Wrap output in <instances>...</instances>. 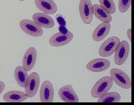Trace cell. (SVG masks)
<instances>
[{"label": "cell", "mask_w": 134, "mask_h": 105, "mask_svg": "<svg viewBox=\"0 0 134 105\" xmlns=\"http://www.w3.org/2000/svg\"><path fill=\"white\" fill-rule=\"evenodd\" d=\"M113 81L109 76H104L98 80L94 84L91 90L92 96L95 98H99L107 93L111 88Z\"/></svg>", "instance_id": "obj_1"}, {"label": "cell", "mask_w": 134, "mask_h": 105, "mask_svg": "<svg viewBox=\"0 0 134 105\" xmlns=\"http://www.w3.org/2000/svg\"><path fill=\"white\" fill-rule=\"evenodd\" d=\"M110 75L112 80L119 86L125 89L131 88V80L122 70L117 68H113L110 70Z\"/></svg>", "instance_id": "obj_2"}, {"label": "cell", "mask_w": 134, "mask_h": 105, "mask_svg": "<svg viewBox=\"0 0 134 105\" xmlns=\"http://www.w3.org/2000/svg\"><path fill=\"white\" fill-rule=\"evenodd\" d=\"M129 50V45L127 41L123 40L118 43L114 52V61L116 65H121L125 63L128 58Z\"/></svg>", "instance_id": "obj_3"}, {"label": "cell", "mask_w": 134, "mask_h": 105, "mask_svg": "<svg viewBox=\"0 0 134 105\" xmlns=\"http://www.w3.org/2000/svg\"><path fill=\"white\" fill-rule=\"evenodd\" d=\"M40 83V78L38 74L33 72L28 76L25 84V93L30 98L35 96L38 90Z\"/></svg>", "instance_id": "obj_4"}, {"label": "cell", "mask_w": 134, "mask_h": 105, "mask_svg": "<svg viewBox=\"0 0 134 105\" xmlns=\"http://www.w3.org/2000/svg\"><path fill=\"white\" fill-rule=\"evenodd\" d=\"M80 15L83 22L89 24L93 18V9L91 0H81L79 5Z\"/></svg>", "instance_id": "obj_5"}, {"label": "cell", "mask_w": 134, "mask_h": 105, "mask_svg": "<svg viewBox=\"0 0 134 105\" xmlns=\"http://www.w3.org/2000/svg\"><path fill=\"white\" fill-rule=\"evenodd\" d=\"M22 30L27 34L35 37L42 36L43 33L42 27L34 21L28 19H24L19 23Z\"/></svg>", "instance_id": "obj_6"}, {"label": "cell", "mask_w": 134, "mask_h": 105, "mask_svg": "<svg viewBox=\"0 0 134 105\" xmlns=\"http://www.w3.org/2000/svg\"><path fill=\"white\" fill-rule=\"evenodd\" d=\"M120 41L119 38L115 36L111 37L107 39L99 48V55L103 57H107L112 55L114 52L116 46Z\"/></svg>", "instance_id": "obj_7"}, {"label": "cell", "mask_w": 134, "mask_h": 105, "mask_svg": "<svg viewBox=\"0 0 134 105\" xmlns=\"http://www.w3.org/2000/svg\"><path fill=\"white\" fill-rule=\"evenodd\" d=\"M58 94L60 98L66 102H79V97L74 89L72 84L65 85L59 90Z\"/></svg>", "instance_id": "obj_8"}, {"label": "cell", "mask_w": 134, "mask_h": 105, "mask_svg": "<svg viewBox=\"0 0 134 105\" xmlns=\"http://www.w3.org/2000/svg\"><path fill=\"white\" fill-rule=\"evenodd\" d=\"M73 33L69 31L66 35L59 32L52 36L49 39V42L52 46L59 47L69 43L73 40Z\"/></svg>", "instance_id": "obj_9"}, {"label": "cell", "mask_w": 134, "mask_h": 105, "mask_svg": "<svg viewBox=\"0 0 134 105\" xmlns=\"http://www.w3.org/2000/svg\"><path fill=\"white\" fill-rule=\"evenodd\" d=\"M40 98L41 102H52L54 97V89L52 83L45 81L42 83L40 91Z\"/></svg>", "instance_id": "obj_10"}, {"label": "cell", "mask_w": 134, "mask_h": 105, "mask_svg": "<svg viewBox=\"0 0 134 105\" xmlns=\"http://www.w3.org/2000/svg\"><path fill=\"white\" fill-rule=\"evenodd\" d=\"M37 52L33 47L29 48L26 51L23 61V67L25 70L29 72L34 67L37 60Z\"/></svg>", "instance_id": "obj_11"}, {"label": "cell", "mask_w": 134, "mask_h": 105, "mask_svg": "<svg viewBox=\"0 0 134 105\" xmlns=\"http://www.w3.org/2000/svg\"><path fill=\"white\" fill-rule=\"evenodd\" d=\"M110 61L107 59L97 58L90 61L86 66L87 69L94 72H99L105 71L110 66Z\"/></svg>", "instance_id": "obj_12"}, {"label": "cell", "mask_w": 134, "mask_h": 105, "mask_svg": "<svg viewBox=\"0 0 134 105\" xmlns=\"http://www.w3.org/2000/svg\"><path fill=\"white\" fill-rule=\"evenodd\" d=\"M33 21L42 27L50 29L53 27L55 23L52 18L46 14L38 12L34 14L32 17Z\"/></svg>", "instance_id": "obj_13"}, {"label": "cell", "mask_w": 134, "mask_h": 105, "mask_svg": "<svg viewBox=\"0 0 134 105\" xmlns=\"http://www.w3.org/2000/svg\"><path fill=\"white\" fill-rule=\"evenodd\" d=\"M35 3L37 8L45 14L53 15L57 11V6L53 0H35Z\"/></svg>", "instance_id": "obj_14"}, {"label": "cell", "mask_w": 134, "mask_h": 105, "mask_svg": "<svg viewBox=\"0 0 134 105\" xmlns=\"http://www.w3.org/2000/svg\"><path fill=\"white\" fill-rule=\"evenodd\" d=\"M111 29V25L108 22H103L95 29L92 35V38L96 42L102 40L107 35Z\"/></svg>", "instance_id": "obj_15"}, {"label": "cell", "mask_w": 134, "mask_h": 105, "mask_svg": "<svg viewBox=\"0 0 134 105\" xmlns=\"http://www.w3.org/2000/svg\"><path fill=\"white\" fill-rule=\"evenodd\" d=\"M28 97L27 94L23 91L13 90L9 91L4 95L3 99L8 102H20L26 100Z\"/></svg>", "instance_id": "obj_16"}, {"label": "cell", "mask_w": 134, "mask_h": 105, "mask_svg": "<svg viewBox=\"0 0 134 105\" xmlns=\"http://www.w3.org/2000/svg\"><path fill=\"white\" fill-rule=\"evenodd\" d=\"M93 14L99 21L102 22L110 23L112 16L108 11L102 6L95 4L93 5Z\"/></svg>", "instance_id": "obj_17"}, {"label": "cell", "mask_w": 134, "mask_h": 105, "mask_svg": "<svg viewBox=\"0 0 134 105\" xmlns=\"http://www.w3.org/2000/svg\"><path fill=\"white\" fill-rule=\"evenodd\" d=\"M27 72L21 66L17 67L14 71V77L16 82L20 87L23 88H24L26 81L29 76Z\"/></svg>", "instance_id": "obj_18"}, {"label": "cell", "mask_w": 134, "mask_h": 105, "mask_svg": "<svg viewBox=\"0 0 134 105\" xmlns=\"http://www.w3.org/2000/svg\"><path fill=\"white\" fill-rule=\"evenodd\" d=\"M99 98L97 102H118L121 96L118 93L113 91L106 93Z\"/></svg>", "instance_id": "obj_19"}, {"label": "cell", "mask_w": 134, "mask_h": 105, "mask_svg": "<svg viewBox=\"0 0 134 105\" xmlns=\"http://www.w3.org/2000/svg\"><path fill=\"white\" fill-rule=\"evenodd\" d=\"M101 5L106 8L110 14L114 13L116 11V7L113 0H99Z\"/></svg>", "instance_id": "obj_20"}, {"label": "cell", "mask_w": 134, "mask_h": 105, "mask_svg": "<svg viewBox=\"0 0 134 105\" xmlns=\"http://www.w3.org/2000/svg\"><path fill=\"white\" fill-rule=\"evenodd\" d=\"M131 0H119L118 8L119 11L123 13L126 12L131 5Z\"/></svg>", "instance_id": "obj_21"}, {"label": "cell", "mask_w": 134, "mask_h": 105, "mask_svg": "<svg viewBox=\"0 0 134 105\" xmlns=\"http://www.w3.org/2000/svg\"><path fill=\"white\" fill-rule=\"evenodd\" d=\"M55 19L59 26H64L66 27V22L62 16L60 14H57Z\"/></svg>", "instance_id": "obj_22"}, {"label": "cell", "mask_w": 134, "mask_h": 105, "mask_svg": "<svg viewBox=\"0 0 134 105\" xmlns=\"http://www.w3.org/2000/svg\"><path fill=\"white\" fill-rule=\"evenodd\" d=\"M58 30L59 32L64 35L66 34L69 31L66 27L64 26H59Z\"/></svg>", "instance_id": "obj_23"}, {"label": "cell", "mask_w": 134, "mask_h": 105, "mask_svg": "<svg viewBox=\"0 0 134 105\" xmlns=\"http://www.w3.org/2000/svg\"><path fill=\"white\" fill-rule=\"evenodd\" d=\"M5 87L4 83L2 81H0V95L4 90Z\"/></svg>", "instance_id": "obj_24"}, {"label": "cell", "mask_w": 134, "mask_h": 105, "mask_svg": "<svg viewBox=\"0 0 134 105\" xmlns=\"http://www.w3.org/2000/svg\"><path fill=\"white\" fill-rule=\"evenodd\" d=\"M127 34L128 38L131 42V28L127 30Z\"/></svg>", "instance_id": "obj_25"}, {"label": "cell", "mask_w": 134, "mask_h": 105, "mask_svg": "<svg viewBox=\"0 0 134 105\" xmlns=\"http://www.w3.org/2000/svg\"><path fill=\"white\" fill-rule=\"evenodd\" d=\"M19 1H25V0H19Z\"/></svg>", "instance_id": "obj_26"}]
</instances>
